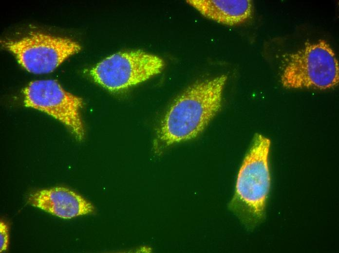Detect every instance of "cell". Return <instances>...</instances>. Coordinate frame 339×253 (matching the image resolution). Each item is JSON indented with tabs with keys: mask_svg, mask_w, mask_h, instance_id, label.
<instances>
[{
	"mask_svg": "<svg viewBox=\"0 0 339 253\" xmlns=\"http://www.w3.org/2000/svg\"><path fill=\"white\" fill-rule=\"evenodd\" d=\"M165 66L160 57L137 50L119 52L103 59L90 72L94 80L108 90L117 91L160 73Z\"/></svg>",
	"mask_w": 339,
	"mask_h": 253,
	"instance_id": "277c9868",
	"label": "cell"
},
{
	"mask_svg": "<svg viewBox=\"0 0 339 253\" xmlns=\"http://www.w3.org/2000/svg\"><path fill=\"white\" fill-rule=\"evenodd\" d=\"M226 79L224 74L207 78L184 90L161 121L154 142L155 150L160 151L200 134L221 108Z\"/></svg>",
	"mask_w": 339,
	"mask_h": 253,
	"instance_id": "6da1fadb",
	"label": "cell"
},
{
	"mask_svg": "<svg viewBox=\"0 0 339 253\" xmlns=\"http://www.w3.org/2000/svg\"><path fill=\"white\" fill-rule=\"evenodd\" d=\"M27 201L34 207L63 219L93 214L95 211L92 203L63 187L33 191L27 196Z\"/></svg>",
	"mask_w": 339,
	"mask_h": 253,
	"instance_id": "52a82bcc",
	"label": "cell"
},
{
	"mask_svg": "<svg viewBox=\"0 0 339 253\" xmlns=\"http://www.w3.org/2000/svg\"><path fill=\"white\" fill-rule=\"evenodd\" d=\"M3 45L24 69L35 74L53 72L81 49L78 43L69 38L38 33L4 42Z\"/></svg>",
	"mask_w": 339,
	"mask_h": 253,
	"instance_id": "5b68a950",
	"label": "cell"
},
{
	"mask_svg": "<svg viewBox=\"0 0 339 253\" xmlns=\"http://www.w3.org/2000/svg\"><path fill=\"white\" fill-rule=\"evenodd\" d=\"M25 106L44 112L63 123L78 140L85 135L80 110L82 99L53 80L31 82L23 90Z\"/></svg>",
	"mask_w": 339,
	"mask_h": 253,
	"instance_id": "8992f818",
	"label": "cell"
},
{
	"mask_svg": "<svg viewBox=\"0 0 339 253\" xmlns=\"http://www.w3.org/2000/svg\"><path fill=\"white\" fill-rule=\"evenodd\" d=\"M187 2L204 17L225 25L243 24L251 18L253 3L250 0H188Z\"/></svg>",
	"mask_w": 339,
	"mask_h": 253,
	"instance_id": "ba28073f",
	"label": "cell"
},
{
	"mask_svg": "<svg viewBox=\"0 0 339 253\" xmlns=\"http://www.w3.org/2000/svg\"><path fill=\"white\" fill-rule=\"evenodd\" d=\"M339 80L338 61L325 40L306 43L283 56L281 81L286 88L327 90L336 87Z\"/></svg>",
	"mask_w": 339,
	"mask_h": 253,
	"instance_id": "3957f363",
	"label": "cell"
},
{
	"mask_svg": "<svg viewBox=\"0 0 339 253\" xmlns=\"http://www.w3.org/2000/svg\"><path fill=\"white\" fill-rule=\"evenodd\" d=\"M270 146L269 139L259 134L255 135L239 170L229 204L230 209L248 228L255 226L264 217L271 183Z\"/></svg>",
	"mask_w": 339,
	"mask_h": 253,
	"instance_id": "7a4b0ae2",
	"label": "cell"
},
{
	"mask_svg": "<svg viewBox=\"0 0 339 253\" xmlns=\"http://www.w3.org/2000/svg\"><path fill=\"white\" fill-rule=\"evenodd\" d=\"M0 251H6L9 245V228L7 224L3 221L0 222Z\"/></svg>",
	"mask_w": 339,
	"mask_h": 253,
	"instance_id": "9c48e42d",
	"label": "cell"
}]
</instances>
